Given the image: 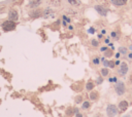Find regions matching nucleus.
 Returning <instances> with one entry per match:
<instances>
[{
	"label": "nucleus",
	"instance_id": "nucleus-1",
	"mask_svg": "<svg viewBox=\"0 0 132 117\" xmlns=\"http://www.w3.org/2000/svg\"><path fill=\"white\" fill-rule=\"evenodd\" d=\"M15 28H16V23L13 21H9L8 20V21L4 22L2 24V29L4 31H13V30H15Z\"/></svg>",
	"mask_w": 132,
	"mask_h": 117
},
{
	"label": "nucleus",
	"instance_id": "nucleus-2",
	"mask_svg": "<svg viewBox=\"0 0 132 117\" xmlns=\"http://www.w3.org/2000/svg\"><path fill=\"white\" fill-rule=\"evenodd\" d=\"M106 113L109 117H114L118 114V108L115 105H108L106 108Z\"/></svg>",
	"mask_w": 132,
	"mask_h": 117
},
{
	"label": "nucleus",
	"instance_id": "nucleus-3",
	"mask_svg": "<svg viewBox=\"0 0 132 117\" xmlns=\"http://www.w3.org/2000/svg\"><path fill=\"white\" fill-rule=\"evenodd\" d=\"M115 89H116V93H118V95H120V96L124 95V93H125V84L123 83V82H118V83L116 84V86H115Z\"/></svg>",
	"mask_w": 132,
	"mask_h": 117
},
{
	"label": "nucleus",
	"instance_id": "nucleus-4",
	"mask_svg": "<svg viewBox=\"0 0 132 117\" xmlns=\"http://www.w3.org/2000/svg\"><path fill=\"white\" fill-rule=\"evenodd\" d=\"M95 9L97 10V12L99 13V15L103 16H105L107 15V9L103 7L102 5H96V6H95Z\"/></svg>",
	"mask_w": 132,
	"mask_h": 117
},
{
	"label": "nucleus",
	"instance_id": "nucleus-5",
	"mask_svg": "<svg viewBox=\"0 0 132 117\" xmlns=\"http://www.w3.org/2000/svg\"><path fill=\"white\" fill-rule=\"evenodd\" d=\"M118 108H119L120 112H124V111H126L128 109V102L127 101H121Z\"/></svg>",
	"mask_w": 132,
	"mask_h": 117
},
{
	"label": "nucleus",
	"instance_id": "nucleus-6",
	"mask_svg": "<svg viewBox=\"0 0 132 117\" xmlns=\"http://www.w3.org/2000/svg\"><path fill=\"white\" fill-rule=\"evenodd\" d=\"M19 18V16H18V12H17V10H10L9 12H8V19H9V21H17Z\"/></svg>",
	"mask_w": 132,
	"mask_h": 117
},
{
	"label": "nucleus",
	"instance_id": "nucleus-7",
	"mask_svg": "<svg viewBox=\"0 0 132 117\" xmlns=\"http://www.w3.org/2000/svg\"><path fill=\"white\" fill-rule=\"evenodd\" d=\"M127 72H128V66H127V64H126V63H122V64H121L120 69H119V73L122 76H124Z\"/></svg>",
	"mask_w": 132,
	"mask_h": 117
},
{
	"label": "nucleus",
	"instance_id": "nucleus-8",
	"mask_svg": "<svg viewBox=\"0 0 132 117\" xmlns=\"http://www.w3.org/2000/svg\"><path fill=\"white\" fill-rule=\"evenodd\" d=\"M111 3L114 5H116V6H122V5L126 4V2H127V0H111Z\"/></svg>",
	"mask_w": 132,
	"mask_h": 117
},
{
	"label": "nucleus",
	"instance_id": "nucleus-9",
	"mask_svg": "<svg viewBox=\"0 0 132 117\" xmlns=\"http://www.w3.org/2000/svg\"><path fill=\"white\" fill-rule=\"evenodd\" d=\"M40 3H41V0H30L29 6L30 7H37Z\"/></svg>",
	"mask_w": 132,
	"mask_h": 117
},
{
	"label": "nucleus",
	"instance_id": "nucleus-10",
	"mask_svg": "<svg viewBox=\"0 0 132 117\" xmlns=\"http://www.w3.org/2000/svg\"><path fill=\"white\" fill-rule=\"evenodd\" d=\"M41 16V11L40 10H34V11H32V12H30V16L33 19H35V18H38V16Z\"/></svg>",
	"mask_w": 132,
	"mask_h": 117
},
{
	"label": "nucleus",
	"instance_id": "nucleus-11",
	"mask_svg": "<svg viewBox=\"0 0 132 117\" xmlns=\"http://www.w3.org/2000/svg\"><path fill=\"white\" fill-rule=\"evenodd\" d=\"M90 99L92 100V101H95V100L98 99V93L97 92H92L90 93Z\"/></svg>",
	"mask_w": 132,
	"mask_h": 117
},
{
	"label": "nucleus",
	"instance_id": "nucleus-12",
	"mask_svg": "<svg viewBox=\"0 0 132 117\" xmlns=\"http://www.w3.org/2000/svg\"><path fill=\"white\" fill-rule=\"evenodd\" d=\"M86 88L88 90H92L94 88V83L93 82H91V81H89L88 83H87V85H86Z\"/></svg>",
	"mask_w": 132,
	"mask_h": 117
},
{
	"label": "nucleus",
	"instance_id": "nucleus-13",
	"mask_svg": "<svg viewBox=\"0 0 132 117\" xmlns=\"http://www.w3.org/2000/svg\"><path fill=\"white\" fill-rule=\"evenodd\" d=\"M68 2L71 5H75V6L81 4V0H68Z\"/></svg>",
	"mask_w": 132,
	"mask_h": 117
},
{
	"label": "nucleus",
	"instance_id": "nucleus-14",
	"mask_svg": "<svg viewBox=\"0 0 132 117\" xmlns=\"http://www.w3.org/2000/svg\"><path fill=\"white\" fill-rule=\"evenodd\" d=\"M109 73L108 69H106V68H103L102 70H101V74H102V76H107Z\"/></svg>",
	"mask_w": 132,
	"mask_h": 117
},
{
	"label": "nucleus",
	"instance_id": "nucleus-15",
	"mask_svg": "<svg viewBox=\"0 0 132 117\" xmlns=\"http://www.w3.org/2000/svg\"><path fill=\"white\" fill-rule=\"evenodd\" d=\"M119 51L121 53H123V55H125V53H127V51H128V49L126 47H120L119 48Z\"/></svg>",
	"mask_w": 132,
	"mask_h": 117
},
{
	"label": "nucleus",
	"instance_id": "nucleus-16",
	"mask_svg": "<svg viewBox=\"0 0 132 117\" xmlns=\"http://www.w3.org/2000/svg\"><path fill=\"white\" fill-rule=\"evenodd\" d=\"M104 55H105V56H113V51L109 50V49H106L104 51Z\"/></svg>",
	"mask_w": 132,
	"mask_h": 117
},
{
	"label": "nucleus",
	"instance_id": "nucleus-17",
	"mask_svg": "<svg viewBox=\"0 0 132 117\" xmlns=\"http://www.w3.org/2000/svg\"><path fill=\"white\" fill-rule=\"evenodd\" d=\"M90 107V103L89 102H84L83 103V109H88Z\"/></svg>",
	"mask_w": 132,
	"mask_h": 117
},
{
	"label": "nucleus",
	"instance_id": "nucleus-18",
	"mask_svg": "<svg viewBox=\"0 0 132 117\" xmlns=\"http://www.w3.org/2000/svg\"><path fill=\"white\" fill-rule=\"evenodd\" d=\"M73 112H74V111L72 110L71 108H68V109H67V111H66V114L68 116H70V115H72V113H73Z\"/></svg>",
	"mask_w": 132,
	"mask_h": 117
},
{
	"label": "nucleus",
	"instance_id": "nucleus-19",
	"mask_svg": "<svg viewBox=\"0 0 132 117\" xmlns=\"http://www.w3.org/2000/svg\"><path fill=\"white\" fill-rule=\"evenodd\" d=\"M91 42H92V45H93V46H98V45H99V42L97 40H95V39H93Z\"/></svg>",
	"mask_w": 132,
	"mask_h": 117
},
{
	"label": "nucleus",
	"instance_id": "nucleus-20",
	"mask_svg": "<svg viewBox=\"0 0 132 117\" xmlns=\"http://www.w3.org/2000/svg\"><path fill=\"white\" fill-rule=\"evenodd\" d=\"M82 100H83V98H82V97H77V99H75V102H77V104H78V103H81V102H82Z\"/></svg>",
	"mask_w": 132,
	"mask_h": 117
},
{
	"label": "nucleus",
	"instance_id": "nucleus-21",
	"mask_svg": "<svg viewBox=\"0 0 132 117\" xmlns=\"http://www.w3.org/2000/svg\"><path fill=\"white\" fill-rule=\"evenodd\" d=\"M115 65H116V64H115V63H114L113 61L108 62V67H111V68H114V67H115Z\"/></svg>",
	"mask_w": 132,
	"mask_h": 117
},
{
	"label": "nucleus",
	"instance_id": "nucleus-22",
	"mask_svg": "<svg viewBox=\"0 0 132 117\" xmlns=\"http://www.w3.org/2000/svg\"><path fill=\"white\" fill-rule=\"evenodd\" d=\"M93 63H94L95 65H98V64H99V59H98V58H95V59L93 60Z\"/></svg>",
	"mask_w": 132,
	"mask_h": 117
},
{
	"label": "nucleus",
	"instance_id": "nucleus-23",
	"mask_svg": "<svg viewBox=\"0 0 132 117\" xmlns=\"http://www.w3.org/2000/svg\"><path fill=\"white\" fill-rule=\"evenodd\" d=\"M111 37H113V38H116V39H118L117 33H116V32H113V33H111Z\"/></svg>",
	"mask_w": 132,
	"mask_h": 117
},
{
	"label": "nucleus",
	"instance_id": "nucleus-24",
	"mask_svg": "<svg viewBox=\"0 0 132 117\" xmlns=\"http://www.w3.org/2000/svg\"><path fill=\"white\" fill-rule=\"evenodd\" d=\"M97 82H98V84H99V83H101V82H102V78H98Z\"/></svg>",
	"mask_w": 132,
	"mask_h": 117
},
{
	"label": "nucleus",
	"instance_id": "nucleus-25",
	"mask_svg": "<svg viewBox=\"0 0 132 117\" xmlns=\"http://www.w3.org/2000/svg\"><path fill=\"white\" fill-rule=\"evenodd\" d=\"M75 117H83V115H82V114H80V113H77Z\"/></svg>",
	"mask_w": 132,
	"mask_h": 117
},
{
	"label": "nucleus",
	"instance_id": "nucleus-26",
	"mask_svg": "<svg viewBox=\"0 0 132 117\" xmlns=\"http://www.w3.org/2000/svg\"><path fill=\"white\" fill-rule=\"evenodd\" d=\"M89 33H94V29H93V28H91V29L89 30Z\"/></svg>",
	"mask_w": 132,
	"mask_h": 117
},
{
	"label": "nucleus",
	"instance_id": "nucleus-27",
	"mask_svg": "<svg viewBox=\"0 0 132 117\" xmlns=\"http://www.w3.org/2000/svg\"><path fill=\"white\" fill-rule=\"evenodd\" d=\"M106 49H107L106 47H101V49H100V50H101V51H105Z\"/></svg>",
	"mask_w": 132,
	"mask_h": 117
},
{
	"label": "nucleus",
	"instance_id": "nucleus-28",
	"mask_svg": "<svg viewBox=\"0 0 132 117\" xmlns=\"http://www.w3.org/2000/svg\"><path fill=\"white\" fill-rule=\"evenodd\" d=\"M73 111H74V113H75V114H77V113H78V109H77V108H75V109H74Z\"/></svg>",
	"mask_w": 132,
	"mask_h": 117
},
{
	"label": "nucleus",
	"instance_id": "nucleus-29",
	"mask_svg": "<svg viewBox=\"0 0 132 117\" xmlns=\"http://www.w3.org/2000/svg\"><path fill=\"white\" fill-rule=\"evenodd\" d=\"M129 58L132 59V53H130V55H129Z\"/></svg>",
	"mask_w": 132,
	"mask_h": 117
}]
</instances>
